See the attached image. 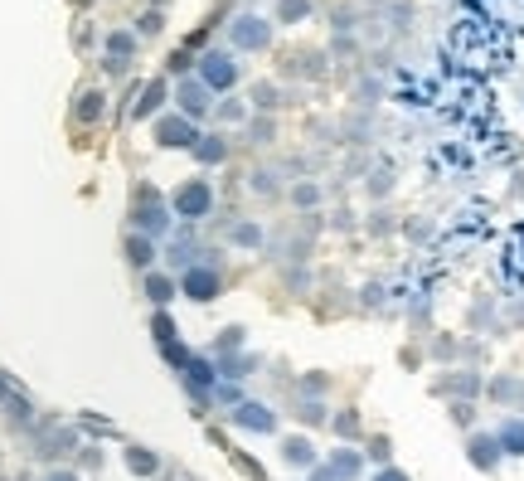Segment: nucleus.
<instances>
[{
  "instance_id": "1",
  "label": "nucleus",
  "mask_w": 524,
  "mask_h": 481,
  "mask_svg": "<svg viewBox=\"0 0 524 481\" xmlns=\"http://www.w3.org/2000/svg\"><path fill=\"white\" fill-rule=\"evenodd\" d=\"M175 209H180L184 219H204V214L214 209V190L204 185V180H190V185L175 190Z\"/></svg>"
},
{
  "instance_id": "2",
  "label": "nucleus",
  "mask_w": 524,
  "mask_h": 481,
  "mask_svg": "<svg viewBox=\"0 0 524 481\" xmlns=\"http://www.w3.org/2000/svg\"><path fill=\"white\" fill-rule=\"evenodd\" d=\"M180 292L194 296V302H209V296L219 292V272H214V268H184Z\"/></svg>"
},
{
  "instance_id": "3",
  "label": "nucleus",
  "mask_w": 524,
  "mask_h": 481,
  "mask_svg": "<svg viewBox=\"0 0 524 481\" xmlns=\"http://www.w3.org/2000/svg\"><path fill=\"white\" fill-rule=\"evenodd\" d=\"M233 418H239L243 428H253V433H272V428H277V414L267 404H239V414H233Z\"/></svg>"
},
{
  "instance_id": "4",
  "label": "nucleus",
  "mask_w": 524,
  "mask_h": 481,
  "mask_svg": "<svg viewBox=\"0 0 524 481\" xmlns=\"http://www.w3.org/2000/svg\"><path fill=\"white\" fill-rule=\"evenodd\" d=\"M127 263L131 268H151V263H156V243L141 239V233H131L127 239Z\"/></svg>"
},
{
  "instance_id": "5",
  "label": "nucleus",
  "mask_w": 524,
  "mask_h": 481,
  "mask_svg": "<svg viewBox=\"0 0 524 481\" xmlns=\"http://www.w3.org/2000/svg\"><path fill=\"white\" fill-rule=\"evenodd\" d=\"M146 296H151L156 306H166L170 296H175V282H170V278H160V272H151V278H146Z\"/></svg>"
},
{
  "instance_id": "6",
  "label": "nucleus",
  "mask_w": 524,
  "mask_h": 481,
  "mask_svg": "<svg viewBox=\"0 0 524 481\" xmlns=\"http://www.w3.org/2000/svg\"><path fill=\"white\" fill-rule=\"evenodd\" d=\"M127 467H131L137 477H151V472H156V457L141 453V447H127Z\"/></svg>"
},
{
  "instance_id": "7",
  "label": "nucleus",
  "mask_w": 524,
  "mask_h": 481,
  "mask_svg": "<svg viewBox=\"0 0 524 481\" xmlns=\"http://www.w3.org/2000/svg\"><path fill=\"white\" fill-rule=\"evenodd\" d=\"M184 375H190V384H199V389H209V384H214L209 360H194V355H190V365H184Z\"/></svg>"
},
{
  "instance_id": "8",
  "label": "nucleus",
  "mask_w": 524,
  "mask_h": 481,
  "mask_svg": "<svg viewBox=\"0 0 524 481\" xmlns=\"http://www.w3.org/2000/svg\"><path fill=\"white\" fill-rule=\"evenodd\" d=\"M286 462H311V443H301V438H292V443H286Z\"/></svg>"
},
{
  "instance_id": "9",
  "label": "nucleus",
  "mask_w": 524,
  "mask_h": 481,
  "mask_svg": "<svg viewBox=\"0 0 524 481\" xmlns=\"http://www.w3.org/2000/svg\"><path fill=\"white\" fill-rule=\"evenodd\" d=\"M151 331H156V341H160V345H166V341H175V321H170L166 311H160L156 321H151Z\"/></svg>"
},
{
  "instance_id": "10",
  "label": "nucleus",
  "mask_w": 524,
  "mask_h": 481,
  "mask_svg": "<svg viewBox=\"0 0 524 481\" xmlns=\"http://www.w3.org/2000/svg\"><path fill=\"white\" fill-rule=\"evenodd\" d=\"M505 443H510V453H524V423H510L505 428Z\"/></svg>"
},
{
  "instance_id": "11",
  "label": "nucleus",
  "mask_w": 524,
  "mask_h": 481,
  "mask_svg": "<svg viewBox=\"0 0 524 481\" xmlns=\"http://www.w3.org/2000/svg\"><path fill=\"white\" fill-rule=\"evenodd\" d=\"M44 481H78V477H74V472H64V467H54V472H49Z\"/></svg>"
},
{
  "instance_id": "12",
  "label": "nucleus",
  "mask_w": 524,
  "mask_h": 481,
  "mask_svg": "<svg viewBox=\"0 0 524 481\" xmlns=\"http://www.w3.org/2000/svg\"><path fill=\"white\" fill-rule=\"evenodd\" d=\"M379 481H403V477H398V472H384V477H379Z\"/></svg>"
}]
</instances>
